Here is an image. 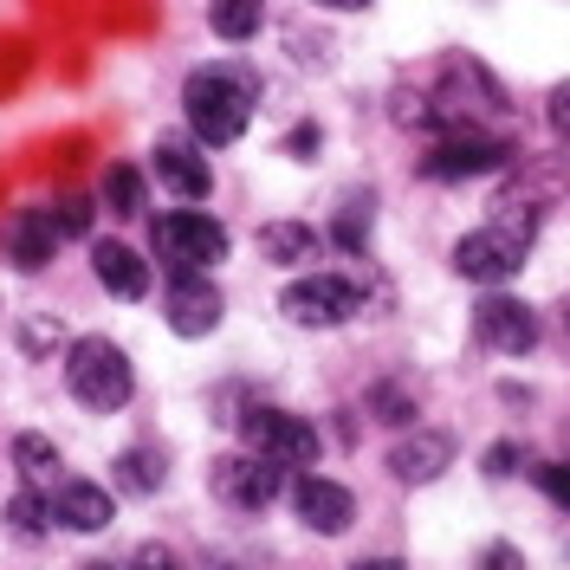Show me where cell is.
<instances>
[{
	"instance_id": "6da1fadb",
	"label": "cell",
	"mask_w": 570,
	"mask_h": 570,
	"mask_svg": "<svg viewBox=\"0 0 570 570\" xmlns=\"http://www.w3.org/2000/svg\"><path fill=\"white\" fill-rule=\"evenodd\" d=\"M395 117L402 124H434L441 137H487L493 124H505V85L473 52H448L434 66L428 98H415V91L395 98Z\"/></svg>"
},
{
	"instance_id": "7a4b0ae2",
	"label": "cell",
	"mask_w": 570,
	"mask_h": 570,
	"mask_svg": "<svg viewBox=\"0 0 570 570\" xmlns=\"http://www.w3.org/2000/svg\"><path fill=\"white\" fill-rule=\"evenodd\" d=\"M532 240H538V202H525V195H499L493 220L454 240V273L473 279V285H505L519 266H525Z\"/></svg>"
},
{
	"instance_id": "3957f363",
	"label": "cell",
	"mask_w": 570,
	"mask_h": 570,
	"mask_svg": "<svg viewBox=\"0 0 570 570\" xmlns=\"http://www.w3.org/2000/svg\"><path fill=\"white\" fill-rule=\"evenodd\" d=\"M253 98H259V78H253L247 66H202L188 78V91H181L195 142H214V149H220V142L247 137Z\"/></svg>"
},
{
	"instance_id": "277c9868",
	"label": "cell",
	"mask_w": 570,
	"mask_h": 570,
	"mask_svg": "<svg viewBox=\"0 0 570 570\" xmlns=\"http://www.w3.org/2000/svg\"><path fill=\"white\" fill-rule=\"evenodd\" d=\"M66 390L78 409H91V415H117L130 395H137V370H130V356L117 351L110 337H85V344H71L66 351Z\"/></svg>"
},
{
	"instance_id": "5b68a950",
	"label": "cell",
	"mask_w": 570,
	"mask_h": 570,
	"mask_svg": "<svg viewBox=\"0 0 570 570\" xmlns=\"http://www.w3.org/2000/svg\"><path fill=\"white\" fill-rule=\"evenodd\" d=\"M279 312L305 331H331L363 312V285H356V273H305L279 292Z\"/></svg>"
},
{
	"instance_id": "8992f818",
	"label": "cell",
	"mask_w": 570,
	"mask_h": 570,
	"mask_svg": "<svg viewBox=\"0 0 570 570\" xmlns=\"http://www.w3.org/2000/svg\"><path fill=\"white\" fill-rule=\"evenodd\" d=\"M149 240H156V259H169L176 273H208L214 259H227V227L214 214H195V208L163 214L149 227Z\"/></svg>"
},
{
	"instance_id": "52a82bcc",
	"label": "cell",
	"mask_w": 570,
	"mask_h": 570,
	"mask_svg": "<svg viewBox=\"0 0 570 570\" xmlns=\"http://www.w3.org/2000/svg\"><path fill=\"white\" fill-rule=\"evenodd\" d=\"M240 441L279 466H312L324 454L318 428L305 422V415H292V409H247L240 415Z\"/></svg>"
},
{
	"instance_id": "ba28073f",
	"label": "cell",
	"mask_w": 570,
	"mask_h": 570,
	"mask_svg": "<svg viewBox=\"0 0 570 570\" xmlns=\"http://www.w3.org/2000/svg\"><path fill=\"white\" fill-rule=\"evenodd\" d=\"M208 487L214 499L227 505V512H266L273 499H279V461H266V454H220L208 466Z\"/></svg>"
},
{
	"instance_id": "9c48e42d",
	"label": "cell",
	"mask_w": 570,
	"mask_h": 570,
	"mask_svg": "<svg viewBox=\"0 0 570 570\" xmlns=\"http://www.w3.org/2000/svg\"><path fill=\"white\" fill-rule=\"evenodd\" d=\"M473 331H480V344L499 351V356L538 351V312L525 298H512V292H487V298L473 305Z\"/></svg>"
},
{
	"instance_id": "30bf717a",
	"label": "cell",
	"mask_w": 570,
	"mask_h": 570,
	"mask_svg": "<svg viewBox=\"0 0 570 570\" xmlns=\"http://www.w3.org/2000/svg\"><path fill=\"white\" fill-rule=\"evenodd\" d=\"M499 169H512V149L499 137H441L422 156L428 181H473V176H499Z\"/></svg>"
},
{
	"instance_id": "8fae6325",
	"label": "cell",
	"mask_w": 570,
	"mask_h": 570,
	"mask_svg": "<svg viewBox=\"0 0 570 570\" xmlns=\"http://www.w3.org/2000/svg\"><path fill=\"white\" fill-rule=\"evenodd\" d=\"M285 499H292V512H298L318 538H337V532H351V525H356L351 487H337V480H324V473H298Z\"/></svg>"
},
{
	"instance_id": "7c38bea8",
	"label": "cell",
	"mask_w": 570,
	"mask_h": 570,
	"mask_svg": "<svg viewBox=\"0 0 570 570\" xmlns=\"http://www.w3.org/2000/svg\"><path fill=\"white\" fill-rule=\"evenodd\" d=\"M383 466H390V480H402V487H434L454 466V441L441 428H409L390 454H383Z\"/></svg>"
},
{
	"instance_id": "4fadbf2b",
	"label": "cell",
	"mask_w": 570,
	"mask_h": 570,
	"mask_svg": "<svg viewBox=\"0 0 570 570\" xmlns=\"http://www.w3.org/2000/svg\"><path fill=\"white\" fill-rule=\"evenodd\" d=\"M66 240V227H59V208H20L7 220V259L20 266V273H39V266H52V253Z\"/></svg>"
},
{
	"instance_id": "5bb4252c",
	"label": "cell",
	"mask_w": 570,
	"mask_h": 570,
	"mask_svg": "<svg viewBox=\"0 0 570 570\" xmlns=\"http://www.w3.org/2000/svg\"><path fill=\"white\" fill-rule=\"evenodd\" d=\"M156 176H163V188L169 195H181V202H202L214 188V169H208V156H202V142H188V137H163L156 142Z\"/></svg>"
},
{
	"instance_id": "9a60e30c",
	"label": "cell",
	"mask_w": 570,
	"mask_h": 570,
	"mask_svg": "<svg viewBox=\"0 0 570 570\" xmlns=\"http://www.w3.org/2000/svg\"><path fill=\"white\" fill-rule=\"evenodd\" d=\"M220 324V292L208 285V273H176L169 285V331L176 337H208Z\"/></svg>"
},
{
	"instance_id": "2e32d148",
	"label": "cell",
	"mask_w": 570,
	"mask_h": 570,
	"mask_svg": "<svg viewBox=\"0 0 570 570\" xmlns=\"http://www.w3.org/2000/svg\"><path fill=\"white\" fill-rule=\"evenodd\" d=\"M91 273L105 279L110 298H142L149 292V259L124 240H91Z\"/></svg>"
},
{
	"instance_id": "e0dca14e",
	"label": "cell",
	"mask_w": 570,
	"mask_h": 570,
	"mask_svg": "<svg viewBox=\"0 0 570 570\" xmlns=\"http://www.w3.org/2000/svg\"><path fill=\"white\" fill-rule=\"evenodd\" d=\"M52 519L66 525V532H105L110 519H117V505H110V487H91V480H66L59 499H52Z\"/></svg>"
},
{
	"instance_id": "ac0fdd59",
	"label": "cell",
	"mask_w": 570,
	"mask_h": 570,
	"mask_svg": "<svg viewBox=\"0 0 570 570\" xmlns=\"http://www.w3.org/2000/svg\"><path fill=\"white\" fill-rule=\"evenodd\" d=\"M259 253L273 266H305V259H318V227H305V220H266L259 227Z\"/></svg>"
},
{
	"instance_id": "d6986e66",
	"label": "cell",
	"mask_w": 570,
	"mask_h": 570,
	"mask_svg": "<svg viewBox=\"0 0 570 570\" xmlns=\"http://www.w3.org/2000/svg\"><path fill=\"white\" fill-rule=\"evenodd\" d=\"M208 27H214V39H227V46H247V39L266 27V0H214Z\"/></svg>"
},
{
	"instance_id": "ffe728a7",
	"label": "cell",
	"mask_w": 570,
	"mask_h": 570,
	"mask_svg": "<svg viewBox=\"0 0 570 570\" xmlns=\"http://www.w3.org/2000/svg\"><path fill=\"white\" fill-rule=\"evenodd\" d=\"M163 480H169V473H163V454H156V448H124V454H117V487H124V493L149 499V493H163Z\"/></svg>"
},
{
	"instance_id": "44dd1931",
	"label": "cell",
	"mask_w": 570,
	"mask_h": 570,
	"mask_svg": "<svg viewBox=\"0 0 570 570\" xmlns=\"http://www.w3.org/2000/svg\"><path fill=\"white\" fill-rule=\"evenodd\" d=\"M52 525H59L52 519V499L39 493V487H20V493L7 499V532L13 538H46Z\"/></svg>"
},
{
	"instance_id": "7402d4cb",
	"label": "cell",
	"mask_w": 570,
	"mask_h": 570,
	"mask_svg": "<svg viewBox=\"0 0 570 570\" xmlns=\"http://www.w3.org/2000/svg\"><path fill=\"white\" fill-rule=\"evenodd\" d=\"M331 240L351 259H370V195H344V208L331 220Z\"/></svg>"
},
{
	"instance_id": "603a6c76",
	"label": "cell",
	"mask_w": 570,
	"mask_h": 570,
	"mask_svg": "<svg viewBox=\"0 0 570 570\" xmlns=\"http://www.w3.org/2000/svg\"><path fill=\"white\" fill-rule=\"evenodd\" d=\"M105 208L117 220H137L142 214V169L137 163H110L105 169Z\"/></svg>"
},
{
	"instance_id": "cb8c5ba5",
	"label": "cell",
	"mask_w": 570,
	"mask_h": 570,
	"mask_svg": "<svg viewBox=\"0 0 570 570\" xmlns=\"http://www.w3.org/2000/svg\"><path fill=\"white\" fill-rule=\"evenodd\" d=\"M13 466H20V480L39 487V480H52L59 473V448L46 441V434H13Z\"/></svg>"
},
{
	"instance_id": "d4e9b609",
	"label": "cell",
	"mask_w": 570,
	"mask_h": 570,
	"mask_svg": "<svg viewBox=\"0 0 570 570\" xmlns=\"http://www.w3.org/2000/svg\"><path fill=\"white\" fill-rule=\"evenodd\" d=\"M363 409H370L376 422H390V428H409L415 422V390H402V383H376V390L363 395Z\"/></svg>"
},
{
	"instance_id": "484cf974",
	"label": "cell",
	"mask_w": 570,
	"mask_h": 570,
	"mask_svg": "<svg viewBox=\"0 0 570 570\" xmlns=\"http://www.w3.org/2000/svg\"><path fill=\"white\" fill-rule=\"evenodd\" d=\"M59 344H66V331H59L52 318H27L20 324V351L27 356H46V351H59Z\"/></svg>"
},
{
	"instance_id": "4316f807",
	"label": "cell",
	"mask_w": 570,
	"mask_h": 570,
	"mask_svg": "<svg viewBox=\"0 0 570 570\" xmlns=\"http://www.w3.org/2000/svg\"><path fill=\"white\" fill-rule=\"evenodd\" d=\"M538 493L551 499V505H564V512H570V461L538 466Z\"/></svg>"
},
{
	"instance_id": "83f0119b",
	"label": "cell",
	"mask_w": 570,
	"mask_h": 570,
	"mask_svg": "<svg viewBox=\"0 0 570 570\" xmlns=\"http://www.w3.org/2000/svg\"><path fill=\"white\" fill-rule=\"evenodd\" d=\"M130 570H188V564H181V551H176V544H156V538H149V544H137Z\"/></svg>"
},
{
	"instance_id": "f1b7e54d",
	"label": "cell",
	"mask_w": 570,
	"mask_h": 570,
	"mask_svg": "<svg viewBox=\"0 0 570 570\" xmlns=\"http://www.w3.org/2000/svg\"><path fill=\"white\" fill-rule=\"evenodd\" d=\"M525 466V448L519 441H493L487 448V480H505V473H519Z\"/></svg>"
},
{
	"instance_id": "f546056e",
	"label": "cell",
	"mask_w": 570,
	"mask_h": 570,
	"mask_svg": "<svg viewBox=\"0 0 570 570\" xmlns=\"http://www.w3.org/2000/svg\"><path fill=\"white\" fill-rule=\"evenodd\" d=\"M544 117H551L558 142H570V78H564V85H551V98H544Z\"/></svg>"
},
{
	"instance_id": "4dcf8cb0",
	"label": "cell",
	"mask_w": 570,
	"mask_h": 570,
	"mask_svg": "<svg viewBox=\"0 0 570 570\" xmlns=\"http://www.w3.org/2000/svg\"><path fill=\"white\" fill-rule=\"evenodd\" d=\"M59 227H66V240L91 234V202H59Z\"/></svg>"
},
{
	"instance_id": "1f68e13d",
	"label": "cell",
	"mask_w": 570,
	"mask_h": 570,
	"mask_svg": "<svg viewBox=\"0 0 570 570\" xmlns=\"http://www.w3.org/2000/svg\"><path fill=\"white\" fill-rule=\"evenodd\" d=\"M473 570H525V558H519L512 544H487V551H480V564H473Z\"/></svg>"
},
{
	"instance_id": "d6a6232c",
	"label": "cell",
	"mask_w": 570,
	"mask_h": 570,
	"mask_svg": "<svg viewBox=\"0 0 570 570\" xmlns=\"http://www.w3.org/2000/svg\"><path fill=\"white\" fill-rule=\"evenodd\" d=\"M285 156H298V163H312V156H318V124H305V130H292V137H285Z\"/></svg>"
},
{
	"instance_id": "836d02e7",
	"label": "cell",
	"mask_w": 570,
	"mask_h": 570,
	"mask_svg": "<svg viewBox=\"0 0 570 570\" xmlns=\"http://www.w3.org/2000/svg\"><path fill=\"white\" fill-rule=\"evenodd\" d=\"M351 570H409V564H402V558H356Z\"/></svg>"
},
{
	"instance_id": "e575fe53",
	"label": "cell",
	"mask_w": 570,
	"mask_h": 570,
	"mask_svg": "<svg viewBox=\"0 0 570 570\" xmlns=\"http://www.w3.org/2000/svg\"><path fill=\"white\" fill-rule=\"evenodd\" d=\"M318 7H331V13H363L370 0H318Z\"/></svg>"
},
{
	"instance_id": "d590c367",
	"label": "cell",
	"mask_w": 570,
	"mask_h": 570,
	"mask_svg": "<svg viewBox=\"0 0 570 570\" xmlns=\"http://www.w3.org/2000/svg\"><path fill=\"white\" fill-rule=\"evenodd\" d=\"M78 570H117V564H78Z\"/></svg>"
}]
</instances>
